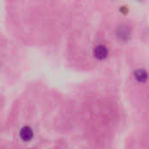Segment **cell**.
Instances as JSON below:
<instances>
[{"instance_id": "obj_1", "label": "cell", "mask_w": 149, "mask_h": 149, "mask_svg": "<svg viewBox=\"0 0 149 149\" xmlns=\"http://www.w3.org/2000/svg\"><path fill=\"white\" fill-rule=\"evenodd\" d=\"M93 54H94L95 58H97L98 59H104L108 55V50L105 45H99L94 48Z\"/></svg>"}, {"instance_id": "obj_2", "label": "cell", "mask_w": 149, "mask_h": 149, "mask_svg": "<svg viewBox=\"0 0 149 149\" xmlns=\"http://www.w3.org/2000/svg\"><path fill=\"white\" fill-rule=\"evenodd\" d=\"M33 137V132L32 129L29 127H24L21 131H20V138L24 141H31Z\"/></svg>"}, {"instance_id": "obj_3", "label": "cell", "mask_w": 149, "mask_h": 149, "mask_svg": "<svg viewBox=\"0 0 149 149\" xmlns=\"http://www.w3.org/2000/svg\"><path fill=\"white\" fill-rule=\"evenodd\" d=\"M134 77L139 82H145L148 79V73L144 69H137L134 72Z\"/></svg>"}]
</instances>
